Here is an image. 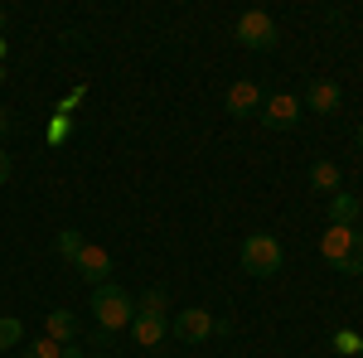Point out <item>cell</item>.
Masks as SVG:
<instances>
[{
    "label": "cell",
    "instance_id": "cell-9",
    "mask_svg": "<svg viewBox=\"0 0 363 358\" xmlns=\"http://www.w3.org/2000/svg\"><path fill=\"white\" fill-rule=\"evenodd\" d=\"M301 107H306V111H315V116H335V111L344 107V92H339V83L320 78V83H310V92L301 97Z\"/></svg>",
    "mask_w": 363,
    "mask_h": 358
},
{
    "label": "cell",
    "instance_id": "cell-26",
    "mask_svg": "<svg viewBox=\"0 0 363 358\" xmlns=\"http://www.w3.org/2000/svg\"><path fill=\"white\" fill-rule=\"evenodd\" d=\"M359 354H363V344H359Z\"/></svg>",
    "mask_w": 363,
    "mask_h": 358
},
{
    "label": "cell",
    "instance_id": "cell-10",
    "mask_svg": "<svg viewBox=\"0 0 363 358\" xmlns=\"http://www.w3.org/2000/svg\"><path fill=\"white\" fill-rule=\"evenodd\" d=\"M223 107L233 111V116H257L262 111V87L257 83H233L223 97Z\"/></svg>",
    "mask_w": 363,
    "mask_h": 358
},
{
    "label": "cell",
    "instance_id": "cell-6",
    "mask_svg": "<svg viewBox=\"0 0 363 358\" xmlns=\"http://www.w3.org/2000/svg\"><path fill=\"white\" fill-rule=\"evenodd\" d=\"M359 228H339V223H330L325 228V237H320V257L335 267V272H344V262L354 257V247H359Z\"/></svg>",
    "mask_w": 363,
    "mask_h": 358
},
{
    "label": "cell",
    "instance_id": "cell-3",
    "mask_svg": "<svg viewBox=\"0 0 363 358\" xmlns=\"http://www.w3.org/2000/svg\"><path fill=\"white\" fill-rule=\"evenodd\" d=\"M281 262H286V252L272 233H252L247 242H242V272L257 276V281H267V276L281 272Z\"/></svg>",
    "mask_w": 363,
    "mask_h": 358
},
{
    "label": "cell",
    "instance_id": "cell-25",
    "mask_svg": "<svg viewBox=\"0 0 363 358\" xmlns=\"http://www.w3.org/2000/svg\"><path fill=\"white\" fill-rule=\"evenodd\" d=\"M92 358H107V354H92Z\"/></svg>",
    "mask_w": 363,
    "mask_h": 358
},
{
    "label": "cell",
    "instance_id": "cell-23",
    "mask_svg": "<svg viewBox=\"0 0 363 358\" xmlns=\"http://www.w3.org/2000/svg\"><path fill=\"white\" fill-rule=\"evenodd\" d=\"M354 140H359V145H363V126H359V131H354Z\"/></svg>",
    "mask_w": 363,
    "mask_h": 358
},
{
    "label": "cell",
    "instance_id": "cell-5",
    "mask_svg": "<svg viewBox=\"0 0 363 358\" xmlns=\"http://www.w3.org/2000/svg\"><path fill=\"white\" fill-rule=\"evenodd\" d=\"M301 116H306V107H301L296 92H272V97H262V111H257V121L267 131H291Z\"/></svg>",
    "mask_w": 363,
    "mask_h": 358
},
{
    "label": "cell",
    "instance_id": "cell-14",
    "mask_svg": "<svg viewBox=\"0 0 363 358\" xmlns=\"http://www.w3.org/2000/svg\"><path fill=\"white\" fill-rule=\"evenodd\" d=\"M78 252H83V237H78V228L58 233V257H63V262H78Z\"/></svg>",
    "mask_w": 363,
    "mask_h": 358
},
{
    "label": "cell",
    "instance_id": "cell-12",
    "mask_svg": "<svg viewBox=\"0 0 363 358\" xmlns=\"http://www.w3.org/2000/svg\"><path fill=\"white\" fill-rule=\"evenodd\" d=\"M359 213H363V198H359V194H344V189H339L335 198H330V223H339V228H354Z\"/></svg>",
    "mask_w": 363,
    "mask_h": 358
},
{
    "label": "cell",
    "instance_id": "cell-22",
    "mask_svg": "<svg viewBox=\"0 0 363 358\" xmlns=\"http://www.w3.org/2000/svg\"><path fill=\"white\" fill-rule=\"evenodd\" d=\"M63 358H87V354L78 349V344H63Z\"/></svg>",
    "mask_w": 363,
    "mask_h": 358
},
{
    "label": "cell",
    "instance_id": "cell-7",
    "mask_svg": "<svg viewBox=\"0 0 363 358\" xmlns=\"http://www.w3.org/2000/svg\"><path fill=\"white\" fill-rule=\"evenodd\" d=\"M169 334H174L179 344L199 349V344L213 334V310H203V305H194V310H179V315H174V325H169Z\"/></svg>",
    "mask_w": 363,
    "mask_h": 358
},
{
    "label": "cell",
    "instance_id": "cell-11",
    "mask_svg": "<svg viewBox=\"0 0 363 358\" xmlns=\"http://www.w3.org/2000/svg\"><path fill=\"white\" fill-rule=\"evenodd\" d=\"M44 339H54V344H78V315H73V310H49V315H44Z\"/></svg>",
    "mask_w": 363,
    "mask_h": 358
},
{
    "label": "cell",
    "instance_id": "cell-24",
    "mask_svg": "<svg viewBox=\"0 0 363 358\" xmlns=\"http://www.w3.org/2000/svg\"><path fill=\"white\" fill-rule=\"evenodd\" d=\"M0 29H5V10H0Z\"/></svg>",
    "mask_w": 363,
    "mask_h": 358
},
{
    "label": "cell",
    "instance_id": "cell-18",
    "mask_svg": "<svg viewBox=\"0 0 363 358\" xmlns=\"http://www.w3.org/2000/svg\"><path fill=\"white\" fill-rule=\"evenodd\" d=\"M344 276H363V237H359V247H354V257L344 262Z\"/></svg>",
    "mask_w": 363,
    "mask_h": 358
},
{
    "label": "cell",
    "instance_id": "cell-4",
    "mask_svg": "<svg viewBox=\"0 0 363 358\" xmlns=\"http://www.w3.org/2000/svg\"><path fill=\"white\" fill-rule=\"evenodd\" d=\"M233 39H238L242 49H252V54H267V49H277V20H272L267 10H242Z\"/></svg>",
    "mask_w": 363,
    "mask_h": 358
},
{
    "label": "cell",
    "instance_id": "cell-20",
    "mask_svg": "<svg viewBox=\"0 0 363 358\" xmlns=\"http://www.w3.org/2000/svg\"><path fill=\"white\" fill-rule=\"evenodd\" d=\"M63 136H68V116H58L54 126H49V140H63Z\"/></svg>",
    "mask_w": 363,
    "mask_h": 358
},
{
    "label": "cell",
    "instance_id": "cell-21",
    "mask_svg": "<svg viewBox=\"0 0 363 358\" xmlns=\"http://www.w3.org/2000/svg\"><path fill=\"white\" fill-rule=\"evenodd\" d=\"M10 131H15V121H10V111H5V107H0V140H5V136H10Z\"/></svg>",
    "mask_w": 363,
    "mask_h": 358
},
{
    "label": "cell",
    "instance_id": "cell-17",
    "mask_svg": "<svg viewBox=\"0 0 363 358\" xmlns=\"http://www.w3.org/2000/svg\"><path fill=\"white\" fill-rule=\"evenodd\" d=\"M359 344H363V334H354V330H339L335 334V349H339V354H359Z\"/></svg>",
    "mask_w": 363,
    "mask_h": 358
},
{
    "label": "cell",
    "instance_id": "cell-15",
    "mask_svg": "<svg viewBox=\"0 0 363 358\" xmlns=\"http://www.w3.org/2000/svg\"><path fill=\"white\" fill-rule=\"evenodd\" d=\"M20 339H25V325H20V320H10V315H5V320H0V349H15V344H20Z\"/></svg>",
    "mask_w": 363,
    "mask_h": 358
},
{
    "label": "cell",
    "instance_id": "cell-2",
    "mask_svg": "<svg viewBox=\"0 0 363 358\" xmlns=\"http://www.w3.org/2000/svg\"><path fill=\"white\" fill-rule=\"evenodd\" d=\"M92 320H97V330L102 334H116V330H131V320H136V301L116 286V281H107V286H92Z\"/></svg>",
    "mask_w": 363,
    "mask_h": 358
},
{
    "label": "cell",
    "instance_id": "cell-16",
    "mask_svg": "<svg viewBox=\"0 0 363 358\" xmlns=\"http://www.w3.org/2000/svg\"><path fill=\"white\" fill-rule=\"evenodd\" d=\"M20 358H63V344H54V339H34Z\"/></svg>",
    "mask_w": 363,
    "mask_h": 358
},
{
    "label": "cell",
    "instance_id": "cell-8",
    "mask_svg": "<svg viewBox=\"0 0 363 358\" xmlns=\"http://www.w3.org/2000/svg\"><path fill=\"white\" fill-rule=\"evenodd\" d=\"M73 272L83 276V281H92V286H107V281H112V272H116V262H112V252H107V247L83 242L78 262H73Z\"/></svg>",
    "mask_w": 363,
    "mask_h": 358
},
{
    "label": "cell",
    "instance_id": "cell-19",
    "mask_svg": "<svg viewBox=\"0 0 363 358\" xmlns=\"http://www.w3.org/2000/svg\"><path fill=\"white\" fill-rule=\"evenodd\" d=\"M10 174H15V160H10V155L0 150V184H10Z\"/></svg>",
    "mask_w": 363,
    "mask_h": 358
},
{
    "label": "cell",
    "instance_id": "cell-1",
    "mask_svg": "<svg viewBox=\"0 0 363 358\" xmlns=\"http://www.w3.org/2000/svg\"><path fill=\"white\" fill-rule=\"evenodd\" d=\"M131 339L136 349L155 354L160 344L169 339V320H165V286H150L145 296L136 301V320H131Z\"/></svg>",
    "mask_w": 363,
    "mask_h": 358
},
{
    "label": "cell",
    "instance_id": "cell-13",
    "mask_svg": "<svg viewBox=\"0 0 363 358\" xmlns=\"http://www.w3.org/2000/svg\"><path fill=\"white\" fill-rule=\"evenodd\" d=\"M310 189L330 194V198L339 194V165H335V160H315V165H310Z\"/></svg>",
    "mask_w": 363,
    "mask_h": 358
},
{
    "label": "cell",
    "instance_id": "cell-27",
    "mask_svg": "<svg viewBox=\"0 0 363 358\" xmlns=\"http://www.w3.org/2000/svg\"><path fill=\"white\" fill-rule=\"evenodd\" d=\"M0 78H5V73H0Z\"/></svg>",
    "mask_w": 363,
    "mask_h": 358
}]
</instances>
